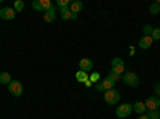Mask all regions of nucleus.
<instances>
[{
	"label": "nucleus",
	"mask_w": 160,
	"mask_h": 119,
	"mask_svg": "<svg viewBox=\"0 0 160 119\" xmlns=\"http://www.w3.org/2000/svg\"><path fill=\"white\" fill-rule=\"evenodd\" d=\"M118 100H120V92L118 90L111 89V90L104 92V101L108 105H115V103H118Z\"/></svg>",
	"instance_id": "nucleus-1"
},
{
	"label": "nucleus",
	"mask_w": 160,
	"mask_h": 119,
	"mask_svg": "<svg viewBox=\"0 0 160 119\" xmlns=\"http://www.w3.org/2000/svg\"><path fill=\"white\" fill-rule=\"evenodd\" d=\"M122 81L128 85V87H136L139 84V77L136 73H133V71H128L122 76Z\"/></svg>",
	"instance_id": "nucleus-2"
},
{
	"label": "nucleus",
	"mask_w": 160,
	"mask_h": 119,
	"mask_svg": "<svg viewBox=\"0 0 160 119\" xmlns=\"http://www.w3.org/2000/svg\"><path fill=\"white\" fill-rule=\"evenodd\" d=\"M8 92L13 97H21L22 92H24V87H22V84L19 81H15V79H13V81L8 84Z\"/></svg>",
	"instance_id": "nucleus-3"
},
{
	"label": "nucleus",
	"mask_w": 160,
	"mask_h": 119,
	"mask_svg": "<svg viewBox=\"0 0 160 119\" xmlns=\"http://www.w3.org/2000/svg\"><path fill=\"white\" fill-rule=\"evenodd\" d=\"M131 111H133V105H130V103H122V105H118V108L115 110V114L118 116V117H128L130 114H131Z\"/></svg>",
	"instance_id": "nucleus-4"
},
{
	"label": "nucleus",
	"mask_w": 160,
	"mask_h": 119,
	"mask_svg": "<svg viewBox=\"0 0 160 119\" xmlns=\"http://www.w3.org/2000/svg\"><path fill=\"white\" fill-rule=\"evenodd\" d=\"M111 64H112L111 71H114V73H117V74H120V76L125 74V64H123V60H122V58H114Z\"/></svg>",
	"instance_id": "nucleus-5"
},
{
	"label": "nucleus",
	"mask_w": 160,
	"mask_h": 119,
	"mask_svg": "<svg viewBox=\"0 0 160 119\" xmlns=\"http://www.w3.org/2000/svg\"><path fill=\"white\" fill-rule=\"evenodd\" d=\"M0 18L5 19V21L15 19V18H16V11H15V8H11V7H5V8H2V11H0Z\"/></svg>",
	"instance_id": "nucleus-6"
},
{
	"label": "nucleus",
	"mask_w": 160,
	"mask_h": 119,
	"mask_svg": "<svg viewBox=\"0 0 160 119\" xmlns=\"http://www.w3.org/2000/svg\"><path fill=\"white\" fill-rule=\"evenodd\" d=\"M144 105H146V110L155 111V110H158V106H160V98H157L155 95H154V97H149L148 100L144 101Z\"/></svg>",
	"instance_id": "nucleus-7"
},
{
	"label": "nucleus",
	"mask_w": 160,
	"mask_h": 119,
	"mask_svg": "<svg viewBox=\"0 0 160 119\" xmlns=\"http://www.w3.org/2000/svg\"><path fill=\"white\" fill-rule=\"evenodd\" d=\"M78 68H80V71H83V73L91 71L93 69V61L90 58H82L78 61Z\"/></svg>",
	"instance_id": "nucleus-8"
},
{
	"label": "nucleus",
	"mask_w": 160,
	"mask_h": 119,
	"mask_svg": "<svg viewBox=\"0 0 160 119\" xmlns=\"http://www.w3.org/2000/svg\"><path fill=\"white\" fill-rule=\"evenodd\" d=\"M152 37L151 35H142L141 39H139V42H138V47L139 48H142V50H146V48H149L151 45H152Z\"/></svg>",
	"instance_id": "nucleus-9"
},
{
	"label": "nucleus",
	"mask_w": 160,
	"mask_h": 119,
	"mask_svg": "<svg viewBox=\"0 0 160 119\" xmlns=\"http://www.w3.org/2000/svg\"><path fill=\"white\" fill-rule=\"evenodd\" d=\"M69 10H71L72 13H75V15H78V13L83 10V3L80 2V0H72L71 5H69Z\"/></svg>",
	"instance_id": "nucleus-10"
},
{
	"label": "nucleus",
	"mask_w": 160,
	"mask_h": 119,
	"mask_svg": "<svg viewBox=\"0 0 160 119\" xmlns=\"http://www.w3.org/2000/svg\"><path fill=\"white\" fill-rule=\"evenodd\" d=\"M133 111L138 113L139 116L146 114V105H144V101H135V105H133Z\"/></svg>",
	"instance_id": "nucleus-11"
},
{
	"label": "nucleus",
	"mask_w": 160,
	"mask_h": 119,
	"mask_svg": "<svg viewBox=\"0 0 160 119\" xmlns=\"http://www.w3.org/2000/svg\"><path fill=\"white\" fill-rule=\"evenodd\" d=\"M43 19H45V23H53V21H55V19H56L55 8L50 10V11H47V13H43Z\"/></svg>",
	"instance_id": "nucleus-12"
},
{
	"label": "nucleus",
	"mask_w": 160,
	"mask_h": 119,
	"mask_svg": "<svg viewBox=\"0 0 160 119\" xmlns=\"http://www.w3.org/2000/svg\"><path fill=\"white\" fill-rule=\"evenodd\" d=\"M11 81H13V79H11V74L10 73H0V84L8 85Z\"/></svg>",
	"instance_id": "nucleus-13"
},
{
	"label": "nucleus",
	"mask_w": 160,
	"mask_h": 119,
	"mask_svg": "<svg viewBox=\"0 0 160 119\" xmlns=\"http://www.w3.org/2000/svg\"><path fill=\"white\" fill-rule=\"evenodd\" d=\"M40 7H42V11H45V13L55 8V5H53L50 0H40Z\"/></svg>",
	"instance_id": "nucleus-14"
},
{
	"label": "nucleus",
	"mask_w": 160,
	"mask_h": 119,
	"mask_svg": "<svg viewBox=\"0 0 160 119\" xmlns=\"http://www.w3.org/2000/svg\"><path fill=\"white\" fill-rule=\"evenodd\" d=\"M59 11H61V18L62 19H72V11L69 10V7L68 8H61Z\"/></svg>",
	"instance_id": "nucleus-15"
},
{
	"label": "nucleus",
	"mask_w": 160,
	"mask_h": 119,
	"mask_svg": "<svg viewBox=\"0 0 160 119\" xmlns=\"http://www.w3.org/2000/svg\"><path fill=\"white\" fill-rule=\"evenodd\" d=\"M102 85H104V90H111V89H114V85H115V82L114 81H111L109 77H106V79H102Z\"/></svg>",
	"instance_id": "nucleus-16"
},
{
	"label": "nucleus",
	"mask_w": 160,
	"mask_h": 119,
	"mask_svg": "<svg viewBox=\"0 0 160 119\" xmlns=\"http://www.w3.org/2000/svg\"><path fill=\"white\" fill-rule=\"evenodd\" d=\"M13 8H15L16 13H19V11H22V10L26 8V3L22 2V0H15V5H13Z\"/></svg>",
	"instance_id": "nucleus-17"
},
{
	"label": "nucleus",
	"mask_w": 160,
	"mask_h": 119,
	"mask_svg": "<svg viewBox=\"0 0 160 119\" xmlns=\"http://www.w3.org/2000/svg\"><path fill=\"white\" fill-rule=\"evenodd\" d=\"M75 79H77L78 82H83V84H85V82L88 81V76H87V73H83V71H78V73L75 74Z\"/></svg>",
	"instance_id": "nucleus-18"
},
{
	"label": "nucleus",
	"mask_w": 160,
	"mask_h": 119,
	"mask_svg": "<svg viewBox=\"0 0 160 119\" xmlns=\"http://www.w3.org/2000/svg\"><path fill=\"white\" fill-rule=\"evenodd\" d=\"M149 11H151V15H157V13H160V3H152L149 7Z\"/></svg>",
	"instance_id": "nucleus-19"
},
{
	"label": "nucleus",
	"mask_w": 160,
	"mask_h": 119,
	"mask_svg": "<svg viewBox=\"0 0 160 119\" xmlns=\"http://www.w3.org/2000/svg\"><path fill=\"white\" fill-rule=\"evenodd\" d=\"M108 77L111 79V81H114V82H118V81H122V76H120V74H117V73H114V71H111Z\"/></svg>",
	"instance_id": "nucleus-20"
},
{
	"label": "nucleus",
	"mask_w": 160,
	"mask_h": 119,
	"mask_svg": "<svg viewBox=\"0 0 160 119\" xmlns=\"http://www.w3.org/2000/svg\"><path fill=\"white\" fill-rule=\"evenodd\" d=\"M71 5V2H69V0H58V2H56V7L61 10V8H68Z\"/></svg>",
	"instance_id": "nucleus-21"
},
{
	"label": "nucleus",
	"mask_w": 160,
	"mask_h": 119,
	"mask_svg": "<svg viewBox=\"0 0 160 119\" xmlns=\"http://www.w3.org/2000/svg\"><path fill=\"white\" fill-rule=\"evenodd\" d=\"M151 37H152V41H160V28H154Z\"/></svg>",
	"instance_id": "nucleus-22"
},
{
	"label": "nucleus",
	"mask_w": 160,
	"mask_h": 119,
	"mask_svg": "<svg viewBox=\"0 0 160 119\" xmlns=\"http://www.w3.org/2000/svg\"><path fill=\"white\" fill-rule=\"evenodd\" d=\"M152 31H154V28H152V26H149V24H146L144 28H142L144 35H152Z\"/></svg>",
	"instance_id": "nucleus-23"
},
{
	"label": "nucleus",
	"mask_w": 160,
	"mask_h": 119,
	"mask_svg": "<svg viewBox=\"0 0 160 119\" xmlns=\"http://www.w3.org/2000/svg\"><path fill=\"white\" fill-rule=\"evenodd\" d=\"M148 116H149V119H160V111H158V110H155V111H149Z\"/></svg>",
	"instance_id": "nucleus-24"
},
{
	"label": "nucleus",
	"mask_w": 160,
	"mask_h": 119,
	"mask_svg": "<svg viewBox=\"0 0 160 119\" xmlns=\"http://www.w3.org/2000/svg\"><path fill=\"white\" fill-rule=\"evenodd\" d=\"M32 8L37 11H42V7H40V0H34L32 2Z\"/></svg>",
	"instance_id": "nucleus-25"
},
{
	"label": "nucleus",
	"mask_w": 160,
	"mask_h": 119,
	"mask_svg": "<svg viewBox=\"0 0 160 119\" xmlns=\"http://www.w3.org/2000/svg\"><path fill=\"white\" fill-rule=\"evenodd\" d=\"M95 89H96L98 92H102V94H104V92H106V90H104V85H102V82H101V81L95 84Z\"/></svg>",
	"instance_id": "nucleus-26"
},
{
	"label": "nucleus",
	"mask_w": 160,
	"mask_h": 119,
	"mask_svg": "<svg viewBox=\"0 0 160 119\" xmlns=\"http://www.w3.org/2000/svg\"><path fill=\"white\" fill-rule=\"evenodd\" d=\"M154 90H155V97H157V98H160V82H157V84H155Z\"/></svg>",
	"instance_id": "nucleus-27"
},
{
	"label": "nucleus",
	"mask_w": 160,
	"mask_h": 119,
	"mask_svg": "<svg viewBox=\"0 0 160 119\" xmlns=\"http://www.w3.org/2000/svg\"><path fill=\"white\" fill-rule=\"evenodd\" d=\"M98 77H99V74H98V73H95V74H93V76L90 77V81H95V82H99V81H98Z\"/></svg>",
	"instance_id": "nucleus-28"
},
{
	"label": "nucleus",
	"mask_w": 160,
	"mask_h": 119,
	"mask_svg": "<svg viewBox=\"0 0 160 119\" xmlns=\"http://www.w3.org/2000/svg\"><path fill=\"white\" fill-rule=\"evenodd\" d=\"M138 119H149V116H148V114H141Z\"/></svg>",
	"instance_id": "nucleus-29"
},
{
	"label": "nucleus",
	"mask_w": 160,
	"mask_h": 119,
	"mask_svg": "<svg viewBox=\"0 0 160 119\" xmlns=\"http://www.w3.org/2000/svg\"><path fill=\"white\" fill-rule=\"evenodd\" d=\"M0 11H2V8H0Z\"/></svg>",
	"instance_id": "nucleus-30"
}]
</instances>
